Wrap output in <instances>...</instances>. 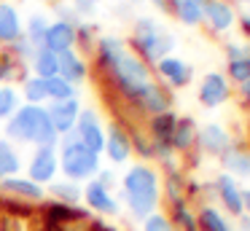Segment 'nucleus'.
I'll return each instance as SVG.
<instances>
[{
  "instance_id": "nucleus-1",
  "label": "nucleus",
  "mask_w": 250,
  "mask_h": 231,
  "mask_svg": "<svg viewBox=\"0 0 250 231\" xmlns=\"http://www.w3.org/2000/svg\"><path fill=\"white\" fill-rule=\"evenodd\" d=\"M6 132L19 143H38V148H54L57 143V129L51 126L46 110L38 105L19 107L17 116H11V121L6 124Z\"/></svg>"
},
{
  "instance_id": "nucleus-2",
  "label": "nucleus",
  "mask_w": 250,
  "mask_h": 231,
  "mask_svg": "<svg viewBox=\"0 0 250 231\" xmlns=\"http://www.w3.org/2000/svg\"><path fill=\"white\" fill-rule=\"evenodd\" d=\"M124 191H126V202H129V210L135 215H148L153 212L156 207V199H159V180H156V172L151 167H132L124 177Z\"/></svg>"
},
{
  "instance_id": "nucleus-3",
  "label": "nucleus",
  "mask_w": 250,
  "mask_h": 231,
  "mask_svg": "<svg viewBox=\"0 0 250 231\" xmlns=\"http://www.w3.org/2000/svg\"><path fill=\"white\" fill-rule=\"evenodd\" d=\"M175 38L169 32H162L153 19H137L135 24V48L151 62H162L167 51H172Z\"/></svg>"
},
{
  "instance_id": "nucleus-4",
  "label": "nucleus",
  "mask_w": 250,
  "mask_h": 231,
  "mask_svg": "<svg viewBox=\"0 0 250 231\" xmlns=\"http://www.w3.org/2000/svg\"><path fill=\"white\" fill-rule=\"evenodd\" d=\"M60 167L70 180H83V177H92L94 172L100 169V159H97V153H92V150L86 148V145H81L78 137L76 140L67 137L65 145H62Z\"/></svg>"
},
{
  "instance_id": "nucleus-5",
  "label": "nucleus",
  "mask_w": 250,
  "mask_h": 231,
  "mask_svg": "<svg viewBox=\"0 0 250 231\" xmlns=\"http://www.w3.org/2000/svg\"><path fill=\"white\" fill-rule=\"evenodd\" d=\"M113 75H116V84L121 86V91H124L129 100H140L143 91L148 89V84H151V81H148L146 62L137 59V57H129V54L119 62V67L113 70Z\"/></svg>"
},
{
  "instance_id": "nucleus-6",
  "label": "nucleus",
  "mask_w": 250,
  "mask_h": 231,
  "mask_svg": "<svg viewBox=\"0 0 250 231\" xmlns=\"http://www.w3.org/2000/svg\"><path fill=\"white\" fill-rule=\"evenodd\" d=\"M73 43H76V24H70V21H54V24H49V30H46L43 35V48L51 54H65L73 48Z\"/></svg>"
},
{
  "instance_id": "nucleus-7",
  "label": "nucleus",
  "mask_w": 250,
  "mask_h": 231,
  "mask_svg": "<svg viewBox=\"0 0 250 231\" xmlns=\"http://www.w3.org/2000/svg\"><path fill=\"white\" fill-rule=\"evenodd\" d=\"M78 140H81V145H86L92 153H100V150L105 148V137H103V129H100L97 118H94L92 110H83L78 113Z\"/></svg>"
},
{
  "instance_id": "nucleus-8",
  "label": "nucleus",
  "mask_w": 250,
  "mask_h": 231,
  "mask_svg": "<svg viewBox=\"0 0 250 231\" xmlns=\"http://www.w3.org/2000/svg\"><path fill=\"white\" fill-rule=\"evenodd\" d=\"M78 113H81V110H78V102H76V97H73V100L51 102L49 110H46V116H49L51 126H54L57 134H60V132H70V129L76 126Z\"/></svg>"
},
{
  "instance_id": "nucleus-9",
  "label": "nucleus",
  "mask_w": 250,
  "mask_h": 231,
  "mask_svg": "<svg viewBox=\"0 0 250 231\" xmlns=\"http://www.w3.org/2000/svg\"><path fill=\"white\" fill-rule=\"evenodd\" d=\"M196 143L212 156H226L229 150H231V140H229L226 129H221L218 124L202 126V132H196Z\"/></svg>"
},
{
  "instance_id": "nucleus-10",
  "label": "nucleus",
  "mask_w": 250,
  "mask_h": 231,
  "mask_svg": "<svg viewBox=\"0 0 250 231\" xmlns=\"http://www.w3.org/2000/svg\"><path fill=\"white\" fill-rule=\"evenodd\" d=\"M199 100L205 102L207 107H215L221 102L229 100V84L221 73H207L202 78V86H199Z\"/></svg>"
},
{
  "instance_id": "nucleus-11",
  "label": "nucleus",
  "mask_w": 250,
  "mask_h": 231,
  "mask_svg": "<svg viewBox=\"0 0 250 231\" xmlns=\"http://www.w3.org/2000/svg\"><path fill=\"white\" fill-rule=\"evenodd\" d=\"M57 172V156L54 148H38L30 164V180L33 183H49Z\"/></svg>"
},
{
  "instance_id": "nucleus-12",
  "label": "nucleus",
  "mask_w": 250,
  "mask_h": 231,
  "mask_svg": "<svg viewBox=\"0 0 250 231\" xmlns=\"http://www.w3.org/2000/svg\"><path fill=\"white\" fill-rule=\"evenodd\" d=\"M202 11L210 19L212 30H229L234 24V11L223 0H202Z\"/></svg>"
},
{
  "instance_id": "nucleus-13",
  "label": "nucleus",
  "mask_w": 250,
  "mask_h": 231,
  "mask_svg": "<svg viewBox=\"0 0 250 231\" xmlns=\"http://www.w3.org/2000/svg\"><path fill=\"white\" fill-rule=\"evenodd\" d=\"M105 150H108V156L116 161V164H121V161L129 159V150H132V143L129 137H126V132L116 124V126H110L108 137H105Z\"/></svg>"
},
{
  "instance_id": "nucleus-14",
  "label": "nucleus",
  "mask_w": 250,
  "mask_h": 231,
  "mask_svg": "<svg viewBox=\"0 0 250 231\" xmlns=\"http://www.w3.org/2000/svg\"><path fill=\"white\" fill-rule=\"evenodd\" d=\"M83 196H86L89 207L100 210V212H116L119 210V204H116V199L108 193V188L103 186L100 180H92L86 186V191H83Z\"/></svg>"
},
{
  "instance_id": "nucleus-15",
  "label": "nucleus",
  "mask_w": 250,
  "mask_h": 231,
  "mask_svg": "<svg viewBox=\"0 0 250 231\" xmlns=\"http://www.w3.org/2000/svg\"><path fill=\"white\" fill-rule=\"evenodd\" d=\"M22 38V27H19V16L14 5L0 3V41L3 43H17Z\"/></svg>"
},
{
  "instance_id": "nucleus-16",
  "label": "nucleus",
  "mask_w": 250,
  "mask_h": 231,
  "mask_svg": "<svg viewBox=\"0 0 250 231\" xmlns=\"http://www.w3.org/2000/svg\"><path fill=\"white\" fill-rule=\"evenodd\" d=\"M124 57H126V51H124V43H121L119 38H103V41H100V64H103L108 73H113Z\"/></svg>"
},
{
  "instance_id": "nucleus-17",
  "label": "nucleus",
  "mask_w": 250,
  "mask_h": 231,
  "mask_svg": "<svg viewBox=\"0 0 250 231\" xmlns=\"http://www.w3.org/2000/svg\"><path fill=\"white\" fill-rule=\"evenodd\" d=\"M156 67H159V73L175 86H186L191 81V67L186 62H180V59H175V57H164Z\"/></svg>"
},
{
  "instance_id": "nucleus-18",
  "label": "nucleus",
  "mask_w": 250,
  "mask_h": 231,
  "mask_svg": "<svg viewBox=\"0 0 250 231\" xmlns=\"http://www.w3.org/2000/svg\"><path fill=\"white\" fill-rule=\"evenodd\" d=\"M60 78H65L67 84H78V81L86 78V64L78 59L76 51L60 54Z\"/></svg>"
},
{
  "instance_id": "nucleus-19",
  "label": "nucleus",
  "mask_w": 250,
  "mask_h": 231,
  "mask_svg": "<svg viewBox=\"0 0 250 231\" xmlns=\"http://www.w3.org/2000/svg\"><path fill=\"white\" fill-rule=\"evenodd\" d=\"M196 143V126L191 118H178L172 129V137H169V148H178V150H186Z\"/></svg>"
},
{
  "instance_id": "nucleus-20",
  "label": "nucleus",
  "mask_w": 250,
  "mask_h": 231,
  "mask_svg": "<svg viewBox=\"0 0 250 231\" xmlns=\"http://www.w3.org/2000/svg\"><path fill=\"white\" fill-rule=\"evenodd\" d=\"M218 193H221V202L226 204L234 215L242 212V196H239V188H237V183L231 180V175L218 177Z\"/></svg>"
},
{
  "instance_id": "nucleus-21",
  "label": "nucleus",
  "mask_w": 250,
  "mask_h": 231,
  "mask_svg": "<svg viewBox=\"0 0 250 231\" xmlns=\"http://www.w3.org/2000/svg\"><path fill=\"white\" fill-rule=\"evenodd\" d=\"M137 102H140V105L146 107L148 113H153V116H159V113H167V107H169V97L164 94L162 89H156L153 84H148V89L143 91V97H140Z\"/></svg>"
},
{
  "instance_id": "nucleus-22",
  "label": "nucleus",
  "mask_w": 250,
  "mask_h": 231,
  "mask_svg": "<svg viewBox=\"0 0 250 231\" xmlns=\"http://www.w3.org/2000/svg\"><path fill=\"white\" fill-rule=\"evenodd\" d=\"M3 191H11V193H19L24 199H43V188L33 180H22V177H6L0 183Z\"/></svg>"
},
{
  "instance_id": "nucleus-23",
  "label": "nucleus",
  "mask_w": 250,
  "mask_h": 231,
  "mask_svg": "<svg viewBox=\"0 0 250 231\" xmlns=\"http://www.w3.org/2000/svg\"><path fill=\"white\" fill-rule=\"evenodd\" d=\"M35 73H38V78H54V75H60V57L51 51H46V48H38L35 51Z\"/></svg>"
},
{
  "instance_id": "nucleus-24",
  "label": "nucleus",
  "mask_w": 250,
  "mask_h": 231,
  "mask_svg": "<svg viewBox=\"0 0 250 231\" xmlns=\"http://www.w3.org/2000/svg\"><path fill=\"white\" fill-rule=\"evenodd\" d=\"M175 124H178V116H175V113H169V110L153 116V124H151V129H153V143H167V145H169V137H172Z\"/></svg>"
},
{
  "instance_id": "nucleus-25",
  "label": "nucleus",
  "mask_w": 250,
  "mask_h": 231,
  "mask_svg": "<svg viewBox=\"0 0 250 231\" xmlns=\"http://www.w3.org/2000/svg\"><path fill=\"white\" fill-rule=\"evenodd\" d=\"M175 14L183 24H199L205 19V11H202V0L194 3V0H175Z\"/></svg>"
},
{
  "instance_id": "nucleus-26",
  "label": "nucleus",
  "mask_w": 250,
  "mask_h": 231,
  "mask_svg": "<svg viewBox=\"0 0 250 231\" xmlns=\"http://www.w3.org/2000/svg\"><path fill=\"white\" fill-rule=\"evenodd\" d=\"M46 94L54 102H62V100H73L76 91H73V84H67L65 78L54 75V78H46Z\"/></svg>"
},
{
  "instance_id": "nucleus-27",
  "label": "nucleus",
  "mask_w": 250,
  "mask_h": 231,
  "mask_svg": "<svg viewBox=\"0 0 250 231\" xmlns=\"http://www.w3.org/2000/svg\"><path fill=\"white\" fill-rule=\"evenodd\" d=\"M17 169H19V159H17V153H14L11 148H8L6 140H0V180L11 177Z\"/></svg>"
},
{
  "instance_id": "nucleus-28",
  "label": "nucleus",
  "mask_w": 250,
  "mask_h": 231,
  "mask_svg": "<svg viewBox=\"0 0 250 231\" xmlns=\"http://www.w3.org/2000/svg\"><path fill=\"white\" fill-rule=\"evenodd\" d=\"M196 226H202L205 231H231V229H229V223H226V220H223L212 207H205V210H202Z\"/></svg>"
},
{
  "instance_id": "nucleus-29",
  "label": "nucleus",
  "mask_w": 250,
  "mask_h": 231,
  "mask_svg": "<svg viewBox=\"0 0 250 231\" xmlns=\"http://www.w3.org/2000/svg\"><path fill=\"white\" fill-rule=\"evenodd\" d=\"M24 97H27L30 105H38V102H43L46 97V81L43 78H27L24 81Z\"/></svg>"
},
{
  "instance_id": "nucleus-30",
  "label": "nucleus",
  "mask_w": 250,
  "mask_h": 231,
  "mask_svg": "<svg viewBox=\"0 0 250 231\" xmlns=\"http://www.w3.org/2000/svg\"><path fill=\"white\" fill-rule=\"evenodd\" d=\"M223 161H226V167H229L231 172H237V175H250V156L229 150V153L223 156Z\"/></svg>"
},
{
  "instance_id": "nucleus-31",
  "label": "nucleus",
  "mask_w": 250,
  "mask_h": 231,
  "mask_svg": "<svg viewBox=\"0 0 250 231\" xmlns=\"http://www.w3.org/2000/svg\"><path fill=\"white\" fill-rule=\"evenodd\" d=\"M46 30H49V21L43 19V16H33L30 19V24H27V41L33 43H41L43 46V35H46Z\"/></svg>"
},
{
  "instance_id": "nucleus-32",
  "label": "nucleus",
  "mask_w": 250,
  "mask_h": 231,
  "mask_svg": "<svg viewBox=\"0 0 250 231\" xmlns=\"http://www.w3.org/2000/svg\"><path fill=\"white\" fill-rule=\"evenodd\" d=\"M229 75L239 84L250 81V59H237V62H229Z\"/></svg>"
},
{
  "instance_id": "nucleus-33",
  "label": "nucleus",
  "mask_w": 250,
  "mask_h": 231,
  "mask_svg": "<svg viewBox=\"0 0 250 231\" xmlns=\"http://www.w3.org/2000/svg\"><path fill=\"white\" fill-rule=\"evenodd\" d=\"M17 110V91L14 89H0V118L11 116Z\"/></svg>"
},
{
  "instance_id": "nucleus-34",
  "label": "nucleus",
  "mask_w": 250,
  "mask_h": 231,
  "mask_svg": "<svg viewBox=\"0 0 250 231\" xmlns=\"http://www.w3.org/2000/svg\"><path fill=\"white\" fill-rule=\"evenodd\" d=\"M51 191H54L57 196H62L65 202H78V199H81V188L73 186V183H57V186H51Z\"/></svg>"
},
{
  "instance_id": "nucleus-35",
  "label": "nucleus",
  "mask_w": 250,
  "mask_h": 231,
  "mask_svg": "<svg viewBox=\"0 0 250 231\" xmlns=\"http://www.w3.org/2000/svg\"><path fill=\"white\" fill-rule=\"evenodd\" d=\"M175 218H178V223L183 226L186 231H196V218L186 210L183 202H175Z\"/></svg>"
},
{
  "instance_id": "nucleus-36",
  "label": "nucleus",
  "mask_w": 250,
  "mask_h": 231,
  "mask_svg": "<svg viewBox=\"0 0 250 231\" xmlns=\"http://www.w3.org/2000/svg\"><path fill=\"white\" fill-rule=\"evenodd\" d=\"M146 231H172V223H169L164 215H148L146 218Z\"/></svg>"
},
{
  "instance_id": "nucleus-37",
  "label": "nucleus",
  "mask_w": 250,
  "mask_h": 231,
  "mask_svg": "<svg viewBox=\"0 0 250 231\" xmlns=\"http://www.w3.org/2000/svg\"><path fill=\"white\" fill-rule=\"evenodd\" d=\"M229 59L237 62V59H250V46H229Z\"/></svg>"
},
{
  "instance_id": "nucleus-38",
  "label": "nucleus",
  "mask_w": 250,
  "mask_h": 231,
  "mask_svg": "<svg viewBox=\"0 0 250 231\" xmlns=\"http://www.w3.org/2000/svg\"><path fill=\"white\" fill-rule=\"evenodd\" d=\"M17 48H19V57H35V46H33V43H30V41H24V38H19V41H17Z\"/></svg>"
},
{
  "instance_id": "nucleus-39",
  "label": "nucleus",
  "mask_w": 250,
  "mask_h": 231,
  "mask_svg": "<svg viewBox=\"0 0 250 231\" xmlns=\"http://www.w3.org/2000/svg\"><path fill=\"white\" fill-rule=\"evenodd\" d=\"M73 5H76L81 14H92L94 11V0H73Z\"/></svg>"
},
{
  "instance_id": "nucleus-40",
  "label": "nucleus",
  "mask_w": 250,
  "mask_h": 231,
  "mask_svg": "<svg viewBox=\"0 0 250 231\" xmlns=\"http://www.w3.org/2000/svg\"><path fill=\"white\" fill-rule=\"evenodd\" d=\"M239 196H242V210L250 212V191H239Z\"/></svg>"
},
{
  "instance_id": "nucleus-41",
  "label": "nucleus",
  "mask_w": 250,
  "mask_h": 231,
  "mask_svg": "<svg viewBox=\"0 0 250 231\" xmlns=\"http://www.w3.org/2000/svg\"><path fill=\"white\" fill-rule=\"evenodd\" d=\"M239 24H242V30L250 35V16H242V19H239Z\"/></svg>"
},
{
  "instance_id": "nucleus-42",
  "label": "nucleus",
  "mask_w": 250,
  "mask_h": 231,
  "mask_svg": "<svg viewBox=\"0 0 250 231\" xmlns=\"http://www.w3.org/2000/svg\"><path fill=\"white\" fill-rule=\"evenodd\" d=\"M242 94H245V100L250 102V81H245V84H242Z\"/></svg>"
},
{
  "instance_id": "nucleus-43",
  "label": "nucleus",
  "mask_w": 250,
  "mask_h": 231,
  "mask_svg": "<svg viewBox=\"0 0 250 231\" xmlns=\"http://www.w3.org/2000/svg\"><path fill=\"white\" fill-rule=\"evenodd\" d=\"M153 3H156L159 8H164V11H167V0H153Z\"/></svg>"
},
{
  "instance_id": "nucleus-44",
  "label": "nucleus",
  "mask_w": 250,
  "mask_h": 231,
  "mask_svg": "<svg viewBox=\"0 0 250 231\" xmlns=\"http://www.w3.org/2000/svg\"><path fill=\"white\" fill-rule=\"evenodd\" d=\"M242 3H250V0H242Z\"/></svg>"
},
{
  "instance_id": "nucleus-45",
  "label": "nucleus",
  "mask_w": 250,
  "mask_h": 231,
  "mask_svg": "<svg viewBox=\"0 0 250 231\" xmlns=\"http://www.w3.org/2000/svg\"><path fill=\"white\" fill-rule=\"evenodd\" d=\"M194 3H199V0H194Z\"/></svg>"
}]
</instances>
